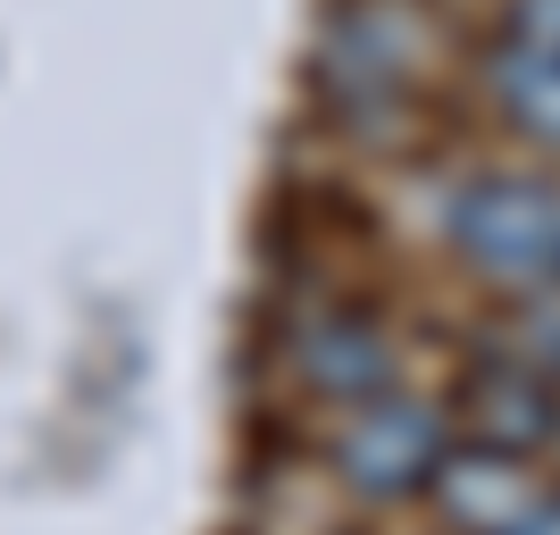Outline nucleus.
<instances>
[{"mask_svg":"<svg viewBox=\"0 0 560 535\" xmlns=\"http://www.w3.org/2000/svg\"><path fill=\"white\" fill-rule=\"evenodd\" d=\"M444 234L502 293H536V284L560 277V193L544 176H511V167L468 176L444 210Z\"/></svg>","mask_w":560,"mask_h":535,"instance_id":"nucleus-1","label":"nucleus"},{"mask_svg":"<svg viewBox=\"0 0 560 535\" xmlns=\"http://www.w3.org/2000/svg\"><path fill=\"white\" fill-rule=\"evenodd\" d=\"M419 75V18L410 0H343L318 25V84L343 109H385Z\"/></svg>","mask_w":560,"mask_h":535,"instance_id":"nucleus-3","label":"nucleus"},{"mask_svg":"<svg viewBox=\"0 0 560 535\" xmlns=\"http://www.w3.org/2000/svg\"><path fill=\"white\" fill-rule=\"evenodd\" d=\"M486 93H493V109L511 117L527 142L560 151V59H552V50L502 34V43L486 50Z\"/></svg>","mask_w":560,"mask_h":535,"instance_id":"nucleus-7","label":"nucleus"},{"mask_svg":"<svg viewBox=\"0 0 560 535\" xmlns=\"http://www.w3.org/2000/svg\"><path fill=\"white\" fill-rule=\"evenodd\" d=\"M427 493H435V511L460 535H518L552 486L536 477V452H502V443L468 435V443L444 452V468L427 477Z\"/></svg>","mask_w":560,"mask_h":535,"instance_id":"nucleus-5","label":"nucleus"},{"mask_svg":"<svg viewBox=\"0 0 560 535\" xmlns=\"http://www.w3.org/2000/svg\"><path fill=\"white\" fill-rule=\"evenodd\" d=\"M511 34L560 59V0H511Z\"/></svg>","mask_w":560,"mask_h":535,"instance_id":"nucleus-8","label":"nucleus"},{"mask_svg":"<svg viewBox=\"0 0 560 535\" xmlns=\"http://www.w3.org/2000/svg\"><path fill=\"white\" fill-rule=\"evenodd\" d=\"M518 535H560V493H544V502H536V519H527Z\"/></svg>","mask_w":560,"mask_h":535,"instance_id":"nucleus-9","label":"nucleus"},{"mask_svg":"<svg viewBox=\"0 0 560 535\" xmlns=\"http://www.w3.org/2000/svg\"><path fill=\"white\" fill-rule=\"evenodd\" d=\"M452 419L468 427L477 443H502V452H544L560 435V376L536 369L527 351H493L477 360L460 385V410Z\"/></svg>","mask_w":560,"mask_h":535,"instance_id":"nucleus-6","label":"nucleus"},{"mask_svg":"<svg viewBox=\"0 0 560 535\" xmlns=\"http://www.w3.org/2000/svg\"><path fill=\"white\" fill-rule=\"evenodd\" d=\"M452 452V410H435L427 394L376 385V394L335 410V486L360 502H410L427 493V477Z\"/></svg>","mask_w":560,"mask_h":535,"instance_id":"nucleus-2","label":"nucleus"},{"mask_svg":"<svg viewBox=\"0 0 560 535\" xmlns=\"http://www.w3.org/2000/svg\"><path fill=\"white\" fill-rule=\"evenodd\" d=\"M284 369H293V385L310 402L343 410V402L394 385V335L360 302H310L302 318L284 326Z\"/></svg>","mask_w":560,"mask_h":535,"instance_id":"nucleus-4","label":"nucleus"}]
</instances>
